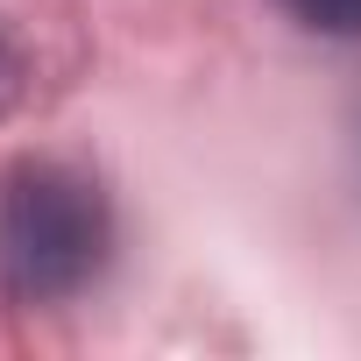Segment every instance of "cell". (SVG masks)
<instances>
[{"instance_id": "1", "label": "cell", "mask_w": 361, "mask_h": 361, "mask_svg": "<svg viewBox=\"0 0 361 361\" xmlns=\"http://www.w3.org/2000/svg\"><path fill=\"white\" fill-rule=\"evenodd\" d=\"M114 248L106 192L85 170L36 156L0 177V290L15 305L78 298Z\"/></svg>"}, {"instance_id": "2", "label": "cell", "mask_w": 361, "mask_h": 361, "mask_svg": "<svg viewBox=\"0 0 361 361\" xmlns=\"http://www.w3.org/2000/svg\"><path fill=\"white\" fill-rule=\"evenodd\" d=\"M276 8L319 36H361V0H276Z\"/></svg>"}]
</instances>
